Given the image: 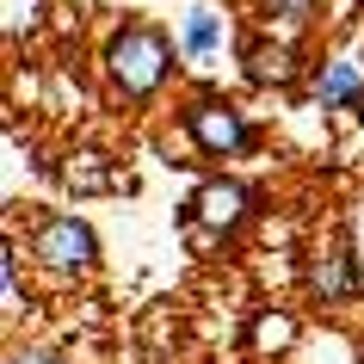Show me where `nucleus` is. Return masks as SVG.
<instances>
[{
	"label": "nucleus",
	"instance_id": "obj_13",
	"mask_svg": "<svg viewBox=\"0 0 364 364\" xmlns=\"http://www.w3.org/2000/svg\"><path fill=\"white\" fill-rule=\"evenodd\" d=\"M6 364H19V352H13V358H6Z\"/></svg>",
	"mask_w": 364,
	"mask_h": 364
},
{
	"label": "nucleus",
	"instance_id": "obj_14",
	"mask_svg": "<svg viewBox=\"0 0 364 364\" xmlns=\"http://www.w3.org/2000/svg\"><path fill=\"white\" fill-rule=\"evenodd\" d=\"M358 117H364V112H358Z\"/></svg>",
	"mask_w": 364,
	"mask_h": 364
},
{
	"label": "nucleus",
	"instance_id": "obj_10",
	"mask_svg": "<svg viewBox=\"0 0 364 364\" xmlns=\"http://www.w3.org/2000/svg\"><path fill=\"white\" fill-rule=\"evenodd\" d=\"M266 13H272V19H284V25H303L309 13H315V0H266Z\"/></svg>",
	"mask_w": 364,
	"mask_h": 364
},
{
	"label": "nucleus",
	"instance_id": "obj_11",
	"mask_svg": "<svg viewBox=\"0 0 364 364\" xmlns=\"http://www.w3.org/2000/svg\"><path fill=\"white\" fill-rule=\"evenodd\" d=\"M0 284H6V303H19V253H0Z\"/></svg>",
	"mask_w": 364,
	"mask_h": 364
},
{
	"label": "nucleus",
	"instance_id": "obj_8",
	"mask_svg": "<svg viewBox=\"0 0 364 364\" xmlns=\"http://www.w3.org/2000/svg\"><path fill=\"white\" fill-rule=\"evenodd\" d=\"M223 38H229L223 13H216V6H192V13H186V31H179V50L192 62H210L216 50H223Z\"/></svg>",
	"mask_w": 364,
	"mask_h": 364
},
{
	"label": "nucleus",
	"instance_id": "obj_5",
	"mask_svg": "<svg viewBox=\"0 0 364 364\" xmlns=\"http://www.w3.org/2000/svg\"><path fill=\"white\" fill-rule=\"evenodd\" d=\"M309 290L321 296V303H346V296H358V259H352V241H333V253L327 259H315V272H309Z\"/></svg>",
	"mask_w": 364,
	"mask_h": 364
},
{
	"label": "nucleus",
	"instance_id": "obj_3",
	"mask_svg": "<svg viewBox=\"0 0 364 364\" xmlns=\"http://www.w3.org/2000/svg\"><path fill=\"white\" fill-rule=\"evenodd\" d=\"M31 247H38V259L50 272H68V278L99 259V241H93V229H87L80 216H43L38 235H31Z\"/></svg>",
	"mask_w": 364,
	"mask_h": 364
},
{
	"label": "nucleus",
	"instance_id": "obj_6",
	"mask_svg": "<svg viewBox=\"0 0 364 364\" xmlns=\"http://www.w3.org/2000/svg\"><path fill=\"white\" fill-rule=\"evenodd\" d=\"M241 62H247V80L253 87H290V80L303 75V62H296V50H290V43H247V50H241Z\"/></svg>",
	"mask_w": 364,
	"mask_h": 364
},
{
	"label": "nucleus",
	"instance_id": "obj_2",
	"mask_svg": "<svg viewBox=\"0 0 364 364\" xmlns=\"http://www.w3.org/2000/svg\"><path fill=\"white\" fill-rule=\"evenodd\" d=\"M179 124H186V136H192V142L210 154V161H229V154H247V149H253L247 117L235 112L229 99H192Z\"/></svg>",
	"mask_w": 364,
	"mask_h": 364
},
{
	"label": "nucleus",
	"instance_id": "obj_12",
	"mask_svg": "<svg viewBox=\"0 0 364 364\" xmlns=\"http://www.w3.org/2000/svg\"><path fill=\"white\" fill-rule=\"evenodd\" d=\"M19 364H68V358H56V352H19Z\"/></svg>",
	"mask_w": 364,
	"mask_h": 364
},
{
	"label": "nucleus",
	"instance_id": "obj_9",
	"mask_svg": "<svg viewBox=\"0 0 364 364\" xmlns=\"http://www.w3.org/2000/svg\"><path fill=\"white\" fill-rule=\"evenodd\" d=\"M247 340H253V346H272V352H278V346L296 340V321H290V315H259Z\"/></svg>",
	"mask_w": 364,
	"mask_h": 364
},
{
	"label": "nucleus",
	"instance_id": "obj_4",
	"mask_svg": "<svg viewBox=\"0 0 364 364\" xmlns=\"http://www.w3.org/2000/svg\"><path fill=\"white\" fill-rule=\"evenodd\" d=\"M247 210H253V192H247V186H235V179H210V186L186 204V216H192V223H204V229H216V235L241 229V223H247Z\"/></svg>",
	"mask_w": 364,
	"mask_h": 364
},
{
	"label": "nucleus",
	"instance_id": "obj_1",
	"mask_svg": "<svg viewBox=\"0 0 364 364\" xmlns=\"http://www.w3.org/2000/svg\"><path fill=\"white\" fill-rule=\"evenodd\" d=\"M105 75L124 99H149L161 80L173 75V43L154 31V25H124L112 43H105Z\"/></svg>",
	"mask_w": 364,
	"mask_h": 364
},
{
	"label": "nucleus",
	"instance_id": "obj_7",
	"mask_svg": "<svg viewBox=\"0 0 364 364\" xmlns=\"http://www.w3.org/2000/svg\"><path fill=\"white\" fill-rule=\"evenodd\" d=\"M309 99L333 112V105H364V68L358 62H321V75L309 80Z\"/></svg>",
	"mask_w": 364,
	"mask_h": 364
}]
</instances>
